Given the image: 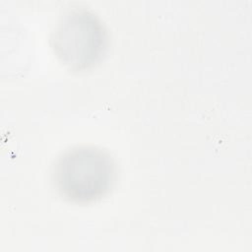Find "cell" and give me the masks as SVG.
<instances>
[{
  "label": "cell",
  "instance_id": "2",
  "mask_svg": "<svg viewBox=\"0 0 252 252\" xmlns=\"http://www.w3.org/2000/svg\"><path fill=\"white\" fill-rule=\"evenodd\" d=\"M108 35L102 20L92 10L77 7L66 11L50 33V45L69 70L85 72L104 57Z\"/></svg>",
  "mask_w": 252,
  "mask_h": 252
},
{
  "label": "cell",
  "instance_id": "1",
  "mask_svg": "<svg viewBox=\"0 0 252 252\" xmlns=\"http://www.w3.org/2000/svg\"><path fill=\"white\" fill-rule=\"evenodd\" d=\"M116 179L115 162L108 152L81 145L63 152L55 160L52 184L58 195L76 205L101 200L113 188Z\"/></svg>",
  "mask_w": 252,
  "mask_h": 252
}]
</instances>
